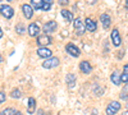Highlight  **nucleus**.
<instances>
[{"label": "nucleus", "instance_id": "obj_22", "mask_svg": "<svg viewBox=\"0 0 128 115\" xmlns=\"http://www.w3.org/2000/svg\"><path fill=\"white\" fill-rule=\"evenodd\" d=\"M42 1H44V4H42V10L48 12V10H50V9H51L52 0H42Z\"/></svg>", "mask_w": 128, "mask_h": 115}, {"label": "nucleus", "instance_id": "obj_11", "mask_svg": "<svg viewBox=\"0 0 128 115\" xmlns=\"http://www.w3.org/2000/svg\"><path fill=\"white\" fill-rule=\"evenodd\" d=\"M112 40H113V44H114V46H120V44H122V40H120V35H119V32H118V29H113L112 31Z\"/></svg>", "mask_w": 128, "mask_h": 115}, {"label": "nucleus", "instance_id": "obj_2", "mask_svg": "<svg viewBox=\"0 0 128 115\" xmlns=\"http://www.w3.org/2000/svg\"><path fill=\"white\" fill-rule=\"evenodd\" d=\"M56 28H58V23L55 20H49V22L45 23V26L42 27V31L45 32V35H50L52 32H55Z\"/></svg>", "mask_w": 128, "mask_h": 115}, {"label": "nucleus", "instance_id": "obj_23", "mask_svg": "<svg viewBox=\"0 0 128 115\" xmlns=\"http://www.w3.org/2000/svg\"><path fill=\"white\" fill-rule=\"evenodd\" d=\"M16 32H17V33H19V35H23V33L26 32V26H24V24H22V23L17 24V26H16Z\"/></svg>", "mask_w": 128, "mask_h": 115}, {"label": "nucleus", "instance_id": "obj_3", "mask_svg": "<svg viewBox=\"0 0 128 115\" xmlns=\"http://www.w3.org/2000/svg\"><path fill=\"white\" fill-rule=\"evenodd\" d=\"M120 109V104L118 101H112L108 106H106V115H115V113Z\"/></svg>", "mask_w": 128, "mask_h": 115}, {"label": "nucleus", "instance_id": "obj_9", "mask_svg": "<svg viewBox=\"0 0 128 115\" xmlns=\"http://www.w3.org/2000/svg\"><path fill=\"white\" fill-rule=\"evenodd\" d=\"M28 33H30V36H32V37H37L38 33H40V27H38V24H37V23H31V24L28 26Z\"/></svg>", "mask_w": 128, "mask_h": 115}, {"label": "nucleus", "instance_id": "obj_1", "mask_svg": "<svg viewBox=\"0 0 128 115\" xmlns=\"http://www.w3.org/2000/svg\"><path fill=\"white\" fill-rule=\"evenodd\" d=\"M0 13H2L3 17H5L6 19H10L13 15H14V9L10 6V5H0Z\"/></svg>", "mask_w": 128, "mask_h": 115}, {"label": "nucleus", "instance_id": "obj_16", "mask_svg": "<svg viewBox=\"0 0 128 115\" xmlns=\"http://www.w3.org/2000/svg\"><path fill=\"white\" fill-rule=\"evenodd\" d=\"M84 24H86V29H88L90 32H94V31H96V23L94 22L91 18H86V22H84Z\"/></svg>", "mask_w": 128, "mask_h": 115}, {"label": "nucleus", "instance_id": "obj_34", "mask_svg": "<svg viewBox=\"0 0 128 115\" xmlns=\"http://www.w3.org/2000/svg\"><path fill=\"white\" fill-rule=\"evenodd\" d=\"M8 1H12V0H8Z\"/></svg>", "mask_w": 128, "mask_h": 115}, {"label": "nucleus", "instance_id": "obj_14", "mask_svg": "<svg viewBox=\"0 0 128 115\" xmlns=\"http://www.w3.org/2000/svg\"><path fill=\"white\" fill-rule=\"evenodd\" d=\"M110 79H112V82L114 83L115 86H119L120 83H122V79H120V74L118 72H113L112 73V76H110Z\"/></svg>", "mask_w": 128, "mask_h": 115}, {"label": "nucleus", "instance_id": "obj_31", "mask_svg": "<svg viewBox=\"0 0 128 115\" xmlns=\"http://www.w3.org/2000/svg\"><path fill=\"white\" fill-rule=\"evenodd\" d=\"M17 115H22V113H19V111H17Z\"/></svg>", "mask_w": 128, "mask_h": 115}, {"label": "nucleus", "instance_id": "obj_10", "mask_svg": "<svg viewBox=\"0 0 128 115\" xmlns=\"http://www.w3.org/2000/svg\"><path fill=\"white\" fill-rule=\"evenodd\" d=\"M22 12H23V14H24V17L27 19H31L32 15H34V8H32V5L23 4L22 5Z\"/></svg>", "mask_w": 128, "mask_h": 115}, {"label": "nucleus", "instance_id": "obj_8", "mask_svg": "<svg viewBox=\"0 0 128 115\" xmlns=\"http://www.w3.org/2000/svg\"><path fill=\"white\" fill-rule=\"evenodd\" d=\"M80 70L83 73V74H90L91 70H92V67H91V64L88 61L83 60V61L80 63Z\"/></svg>", "mask_w": 128, "mask_h": 115}, {"label": "nucleus", "instance_id": "obj_20", "mask_svg": "<svg viewBox=\"0 0 128 115\" xmlns=\"http://www.w3.org/2000/svg\"><path fill=\"white\" fill-rule=\"evenodd\" d=\"M0 115H17V111L13 108H6L0 111Z\"/></svg>", "mask_w": 128, "mask_h": 115}, {"label": "nucleus", "instance_id": "obj_15", "mask_svg": "<svg viewBox=\"0 0 128 115\" xmlns=\"http://www.w3.org/2000/svg\"><path fill=\"white\" fill-rule=\"evenodd\" d=\"M100 20H101V23H102L104 28H108V27H110L112 19H110V17H109L108 14H101V17H100Z\"/></svg>", "mask_w": 128, "mask_h": 115}, {"label": "nucleus", "instance_id": "obj_13", "mask_svg": "<svg viewBox=\"0 0 128 115\" xmlns=\"http://www.w3.org/2000/svg\"><path fill=\"white\" fill-rule=\"evenodd\" d=\"M66 82H67V86H68L69 88H74V86H76V76L72 74V73L67 74V77H66Z\"/></svg>", "mask_w": 128, "mask_h": 115}, {"label": "nucleus", "instance_id": "obj_30", "mask_svg": "<svg viewBox=\"0 0 128 115\" xmlns=\"http://www.w3.org/2000/svg\"><path fill=\"white\" fill-rule=\"evenodd\" d=\"M122 115H128V111H126V113H123Z\"/></svg>", "mask_w": 128, "mask_h": 115}, {"label": "nucleus", "instance_id": "obj_35", "mask_svg": "<svg viewBox=\"0 0 128 115\" xmlns=\"http://www.w3.org/2000/svg\"><path fill=\"white\" fill-rule=\"evenodd\" d=\"M0 1H2V0H0Z\"/></svg>", "mask_w": 128, "mask_h": 115}, {"label": "nucleus", "instance_id": "obj_27", "mask_svg": "<svg viewBox=\"0 0 128 115\" xmlns=\"http://www.w3.org/2000/svg\"><path fill=\"white\" fill-rule=\"evenodd\" d=\"M59 4L63 5V6H67L69 4V0H59Z\"/></svg>", "mask_w": 128, "mask_h": 115}, {"label": "nucleus", "instance_id": "obj_26", "mask_svg": "<svg viewBox=\"0 0 128 115\" xmlns=\"http://www.w3.org/2000/svg\"><path fill=\"white\" fill-rule=\"evenodd\" d=\"M5 100H6V95H5L3 91H0V104L5 102Z\"/></svg>", "mask_w": 128, "mask_h": 115}, {"label": "nucleus", "instance_id": "obj_21", "mask_svg": "<svg viewBox=\"0 0 128 115\" xmlns=\"http://www.w3.org/2000/svg\"><path fill=\"white\" fill-rule=\"evenodd\" d=\"M32 3V8L38 10V9H42V4H44V1L42 0H31Z\"/></svg>", "mask_w": 128, "mask_h": 115}, {"label": "nucleus", "instance_id": "obj_28", "mask_svg": "<svg viewBox=\"0 0 128 115\" xmlns=\"http://www.w3.org/2000/svg\"><path fill=\"white\" fill-rule=\"evenodd\" d=\"M2 37H3V29L0 28V38H2Z\"/></svg>", "mask_w": 128, "mask_h": 115}, {"label": "nucleus", "instance_id": "obj_4", "mask_svg": "<svg viewBox=\"0 0 128 115\" xmlns=\"http://www.w3.org/2000/svg\"><path fill=\"white\" fill-rule=\"evenodd\" d=\"M74 31H76V35L81 36L84 33V31H86V24H84L80 18L74 19Z\"/></svg>", "mask_w": 128, "mask_h": 115}, {"label": "nucleus", "instance_id": "obj_19", "mask_svg": "<svg viewBox=\"0 0 128 115\" xmlns=\"http://www.w3.org/2000/svg\"><path fill=\"white\" fill-rule=\"evenodd\" d=\"M120 79H122V82L128 83V64H126L124 68H123V73L120 74Z\"/></svg>", "mask_w": 128, "mask_h": 115}, {"label": "nucleus", "instance_id": "obj_25", "mask_svg": "<svg viewBox=\"0 0 128 115\" xmlns=\"http://www.w3.org/2000/svg\"><path fill=\"white\" fill-rule=\"evenodd\" d=\"M120 99L122 100H128V85L123 88V91L120 93Z\"/></svg>", "mask_w": 128, "mask_h": 115}, {"label": "nucleus", "instance_id": "obj_6", "mask_svg": "<svg viewBox=\"0 0 128 115\" xmlns=\"http://www.w3.org/2000/svg\"><path fill=\"white\" fill-rule=\"evenodd\" d=\"M51 44V38L49 35H41V36H37V45L40 47H46L48 45Z\"/></svg>", "mask_w": 128, "mask_h": 115}, {"label": "nucleus", "instance_id": "obj_5", "mask_svg": "<svg viewBox=\"0 0 128 115\" xmlns=\"http://www.w3.org/2000/svg\"><path fill=\"white\" fill-rule=\"evenodd\" d=\"M59 65V59L58 58H48L44 63H42V67L45 69H51V68H56Z\"/></svg>", "mask_w": 128, "mask_h": 115}, {"label": "nucleus", "instance_id": "obj_32", "mask_svg": "<svg viewBox=\"0 0 128 115\" xmlns=\"http://www.w3.org/2000/svg\"><path fill=\"white\" fill-rule=\"evenodd\" d=\"M0 61H2V55H0Z\"/></svg>", "mask_w": 128, "mask_h": 115}, {"label": "nucleus", "instance_id": "obj_17", "mask_svg": "<svg viewBox=\"0 0 128 115\" xmlns=\"http://www.w3.org/2000/svg\"><path fill=\"white\" fill-rule=\"evenodd\" d=\"M28 114H34L36 111V101L34 97H30L28 99Z\"/></svg>", "mask_w": 128, "mask_h": 115}, {"label": "nucleus", "instance_id": "obj_12", "mask_svg": "<svg viewBox=\"0 0 128 115\" xmlns=\"http://www.w3.org/2000/svg\"><path fill=\"white\" fill-rule=\"evenodd\" d=\"M37 55L42 59L50 58L51 56V50L48 49V47H40V49H37Z\"/></svg>", "mask_w": 128, "mask_h": 115}, {"label": "nucleus", "instance_id": "obj_33", "mask_svg": "<svg viewBox=\"0 0 128 115\" xmlns=\"http://www.w3.org/2000/svg\"><path fill=\"white\" fill-rule=\"evenodd\" d=\"M92 115H96V114H95V113H94V114H92Z\"/></svg>", "mask_w": 128, "mask_h": 115}, {"label": "nucleus", "instance_id": "obj_24", "mask_svg": "<svg viewBox=\"0 0 128 115\" xmlns=\"http://www.w3.org/2000/svg\"><path fill=\"white\" fill-rule=\"evenodd\" d=\"M20 95H22V93H20V91H19L18 88H16V90L12 91V93H10V97H12V99H19Z\"/></svg>", "mask_w": 128, "mask_h": 115}, {"label": "nucleus", "instance_id": "obj_7", "mask_svg": "<svg viewBox=\"0 0 128 115\" xmlns=\"http://www.w3.org/2000/svg\"><path fill=\"white\" fill-rule=\"evenodd\" d=\"M66 50H67V53H68V54H70V55H72V56H74V58L80 56V54H81L80 49H78L76 45H73V44H67Z\"/></svg>", "mask_w": 128, "mask_h": 115}, {"label": "nucleus", "instance_id": "obj_18", "mask_svg": "<svg viewBox=\"0 0 128 115\" xmlns=\"http://www.w3.org/2000/svg\"><path fill=\"white\" fill-rule=\"evenodd\" d=\"M62 15H63V18L66 19L67 22H72V20H73V14L69 12V10H67V9L62 10Z\"/></svg>", "mask_w": 128, "mask_h": 115}, {"label": "nucleus", "instance_id": "obj_29", "mask_svg": "<svg viewBox=\"0 0 128 115\" xmlns=\"http://www.w3.org/2000/svg\"><path fill=\"white\" fill-rule=\"evenodd\" d=\"M126 8L128 9V0H126Z\"/></svg>", "mask_w": 128, "mask_h": 115}]
</instances>
